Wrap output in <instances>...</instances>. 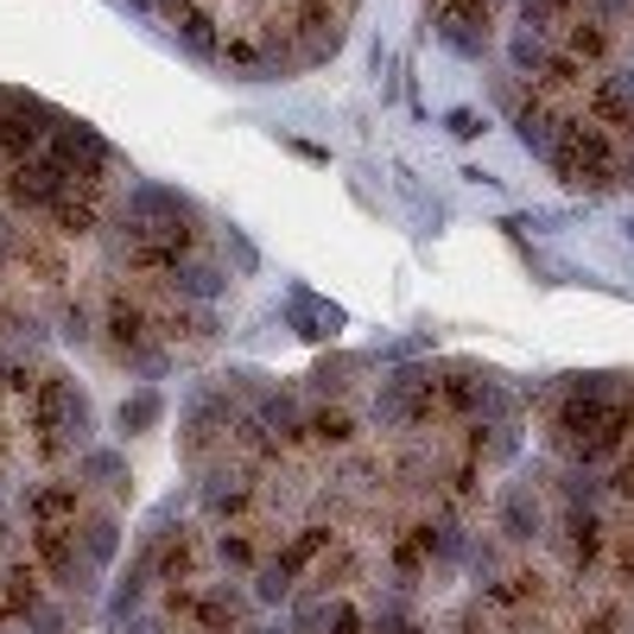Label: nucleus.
<instances>
[{
    "mask_svg": "<svg viewBox=\"0 0 634 634\" xmlns=\"http://www.w3.org/2000/svg\"><path fill=\"white\" fill-rule=\"evenodd\" d=\"M438 39H444L451 51H463V57H482V51H488V7H482V0H456V7H444Z\"/></svg>",
    "mask_w": 634,
    "mask_h": 634,
    "instance_id": "nucleus-1",
    "label": "nucleus"
},
{
    "mask_svg": "<svg viewBox=\"0 0 634 634\" xmlns=\"http://www.w3.org/2000/svg\"><path fill=\"white\" fill-rule=\"evenodd\" d=\"M514 127H520V147L539 152V159H552V152H558V133H565V127H558L546 108H520V115H514Z\"/></svg>",
    "mask_w": 634,
    "mask_h": 634,
    "instance_id": "nucleus-2",
    "label": "nucleus"
},
{
    "mask_svg": "<svg viewBox=\"0 0 634 634\" xmlns=\"http://www.w3.org/2000/svg\"><path fill=\"white\" fill-rule=\"evenodd\" d=\"M502 527H507V539H533L539 533V502L527 488H507L502 495Z\"/></svg>",
    "mask_w": 634,
    "mask_h": 634,
    "instance_id": "nucleus-3",
    "label": "nucleus"
},
{
    "mask_svg": "<svg viewBox=\"0 0 634 634\" xmlns=\"http://www.w3.org/2000/svg\"><path fill=\"white\" fill-rule=\"evenodd\" d=\"M603 51H609V32H603V25H597V20L571 25V57H578V64H597Z\"/></svg>",
    "mask_w": 634,
    "mask_h": 634,
    "instance_id": "nucleus-4",
    "label": "nucleus"
},
{
    "mask_svg": "<svg viewBox=\"0 0 634 634\" xmlns=\"http://www.w3.org/2000/svg\"><path fill=\"white\" fill-rule=\"evenodd\" d=\"M83 552L96 558V565H108L115 558V520H89L83 527Z\"/></svg>",
    "mask_w": 634,
    "mask_h": 634,
    "instance_id": "nucleus-5",
    "label": "nucleus"
},
{
    "mask_svg": "<svg viewBox=\"0 0 634 634\" xmlns=\"http://www.w3.org/2000/svg\"><path fill=\"white\" fill-rule=\"evenodd\" d=\"M507 51H514V64H520V71H546V64H552V57H546V45H539L533 32H520Z\"/></svg>",
    "mask_w": 634,
    "mask_h": 634,
    "instance_id": "nucleus-6",
    "label": "nucleus"
},
{
    "mask_svg": "<svg viewBox=\"0 0 634 634\" xmlns=\"http://www.w3.org/2000/svg\"><path fill=\"white\" fill-rule=\"evenodd\" d=\"M254 590H260V603H286V597H292V578H286V565H279V571H260V583H254Z\"/></svg>",
    "mask_w": 634,
    "mask_h": 634,
    "instance_id": "nucleus-7",
    "label": "nucleus"
},
{
    "mask_svg": "<svg viewBox=\"0 0 634 634\" xmlns=\"http://www.w3.org/2000/svg\"><path fill=\"white\" fill-rule=\"evenodd\" d=\"M444 127H451L456 140H476V133H482V127H488V121H482L476 108H451V115H444Z\"/></svg>",
    "mask_w": 634,
    "mask_h": 634,
    "instance_id": "nucleus-8",
    "label": "nucleus"
},
{
    "mask_svg": "<svg viewBox=\"0 0 634 634\" xmlns=\"http://www.w3.org/2000/svg\"><path fill=\"white\" fill-rule=\"evenodd\" d=\"M152 419H159V400H152V394H140L133 406H121V426H152Z\"/></svg>",
    "mask_w": 634,
    "mask_h": 634,
    "instance_id": "nucleus-9",
    "label": "nucleus"
},
{
    "mask_svg": "<svg viewBox=\"0 0 634 634\" xmlns=\"http://www.w3.org/2000/svg\"><path fill=\"white\" fill-rule=\"evenodd\" d=\"M597 7H603L609 20H615V13H628V0H597Z\"/></svg>",
    "mask_w": 634,
    "mask_h": 634,
    "instance_id": "nucleus-10",
    "label": "nucleus"
},
{
    "mask_svg": "<svg viewBox=\"0 0 634 634\" xmlns=\"http://www.w3.org/2000/svg\"><path fill=\"white\" fill-rule=\"evenodd\" d=\"M482 7H488V0H482Z\"/></svg>",
    "mask_w": 634,
    "mask_h": 634,
    "instance_id": "nucleus-11",
    "label": "nucleus"
}]
</instances>
